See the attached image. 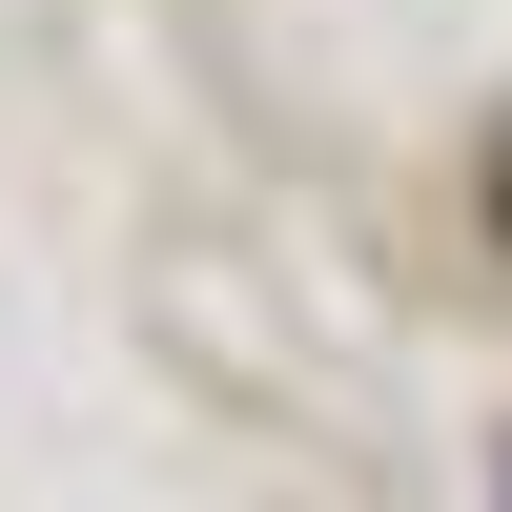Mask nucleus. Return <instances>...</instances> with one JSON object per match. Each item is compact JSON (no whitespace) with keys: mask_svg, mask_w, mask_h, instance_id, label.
<instances>
[{"mask_svg":"<svg viewBox=\"0 0 512 512\" xmlns=\"http://www.w3.org/2000/svg\"><path fill=\"white\" fill-rule=\"evenodd\" d=\"M492 492H512V451H492Z\"/></svg>","mask_w":512,"mask_h":512,"instance_id":"nucleus-1","label":"nucleus"}]
</instances>
